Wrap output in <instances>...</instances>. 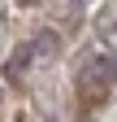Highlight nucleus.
I'll use <instances>...</instances> for the list:
<instances>
[{"mask_svg":"<svg viewBox=\"0 0 117 122\" xmlns=\"http://www.w3.org/2000/svg\"><path fill=\"white\" fill-rule=\"evenodd\" d=\"M78 79H82V87L91 92V96H100L104 87L117 83V61L113 57H87L82 70H78Z\"/></svg>","mask_w":117,"mask_h":122,"instance_id":"1","label":"nucleus"},{"mask_svg":"<svg viewBox=\"0 0 117 122\" xmlns=\"http://www.w3.org/2000/svg\"><path fill=\"white\" fill-rule=\"evenodd\" d=\"M31 52L39 61H56V57H61V39H56L52 30H39V35L31 39Z\"/></svg>","mask_w":117,"mask_h":122,"instance_id":"2","label":"nucleus"},{"mask_svg":"<svg viewBox=\"0 0 117 122\" xmlns=\"http://www.w3.org/2000/svg\"><path fill=\"white\" fill-rule=\"evenodd\" d=\"M31 57H35V52H31V44L13 52V57H9V66H4V70H9V79H22V74H26V66H31Z\"/></svg>","mask_w":117,"mask_h":122,"instance_id":"3","label":"nucleus"},{"mask_svg":"<svg viewBox=\"0 0 117 122\" xmlns=\"http://www.w3.org/2000/svg\"><path fill=\"white\" fill-rule=\"evenodd\" d=\"M100 30H104V35H117V13H113V9L100 13Z\"/></svg>","mask_w":117,"mask_h":122,"instance_id":"4","label":"nucleus"}]
</instances>
